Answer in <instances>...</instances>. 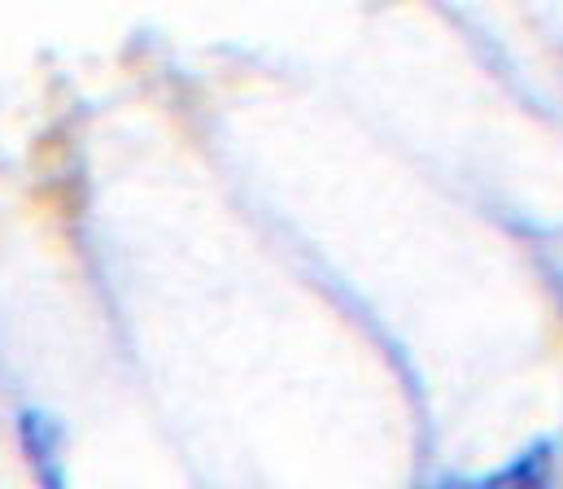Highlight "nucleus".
Returning <instances> with one entry per match:
<instances>
[{"label": "nucleus", "instance_id": "obj_1", "mask_svg": "<svg viewBox=\"0 0 563 489\" xmlns=\"http://www.w3.org/2000/svg\"><path fill=\"white\" fill-rule=\"evenodd\" d=\"M551 473H555V446L551 442H538L529 446L525 455H516L503 473L494 477H472V481H445L437 489H547L551 486Z\"/></svg>", "mask_w": 563, "mask_h": 489}]
</instances>
